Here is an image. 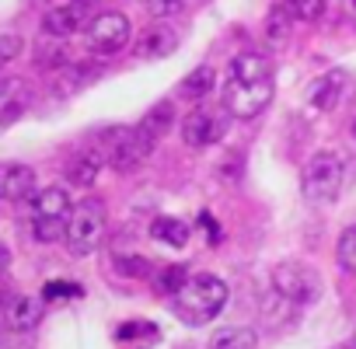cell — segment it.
<instances>
[{"mask_svg":"<svg viewBox=\"0 0 356 349\" xmlns=\"http://www.w3.org/2000/svg\"><path fill=\"white\" fill-rule=\"evenodd\" d=\"M273 102V67L262 53H238L227 67L220 105L234 119H255Z\"/></svg>","mask_w":356,"mask_h":349,"instance_id":"6da1fadb","label":"cell"},{"mask_svg":"<svg viewBox=\"0 0 356 349\" xmlns=\"http://www.w3.org/2000/svg\"><path fill=\"white\" fill-rule=\"evenodd\" d=\"M227 297H231V286L220 276L189 273L186 283L171 293V311L186 325L200 328V325H210L213 318H220V311L227 307Z\"/></svg>","mask_w":356,"mask_h":349,"instance_id":"7a4b0ae2","label":"cell"},{"mask_svg":"<svg viewBox=\"0 0 356 349\" xmlns=\"http://www.w3.org/2000/svg\"><path fill=\"white\" fill-rule=\"evenodd\" d=\"M105 224H108V220H105V203H102V200H84V203H77V206L70 210V217H67V234H63L67 252L77 255V259L98 252V245L105 241Z\"/></svg>","mask_w":356,"mask_h":349,"instance_id":"3957f363","label":"cell"},{"mask_svg":"<svg viewBox=\"0 0 356 349\" xmlns=\"http://www.w3.org/2000/svg\"><path fill=\"white\" fill-rule=\"evenodd\" d=\"M342 189V157L339 150H318L307 157L304 164V179H300V193L307 203L325 206L339 196Z\"/></svg>","mask_w":356,"mask_h":349,"instance_id":"277c9868","label":"cell"},{"mask_svg":"<svg viewBox=\"0 0 356 349\" xmlns=\"http://www.w3.org/2000/svg\"><path fill=\"white\" fill-rule=\"evenodd\" d=\"M150 154H154V143L136 126H112L102 133V157L108 168H115L122 174L136 171Z\"/></svg>","mask_w":356,"mask_h":349,"instance_id":"5b68a950","label":"cell"},{"mask_svg":"<svg viewBox=\"0 0 356 349\" xmlns=\"http://www.w3.org/2000/svg\"><path fill=\"white\" fill-rule=\"evenodd\" d=\"M273 290L290 304H314L321 297V276L307 262H280L273 269Z\"/></svg>","mask_w":356,"mask_h":349,"instance_id":"8992f818","label":"cell"},{"mask_svg":"<svg viewBox=\"0 0 356 349\" xmlns=\"http://www.w3.org/2000/svg\"><path fill=\"white\" fill-rule=\"evenodd\" d=\"M84 42L95 56H115L126 49L129 42V22L119 11H98L88 29H84Z\"/></svg>","mask_w":356,"mask_h":349,"instance_id":"52a82bcc","label":"cell"},{"mask_svg":"<svg viewBox=\"0 0 356 349\" xmlns=\"http://www.w3.org/2000/svg\"><path fill=\"white\" fill-rule=\"evenodd\" d=\"M227 119L231 115H227L224 105L220 108H196L182 122V140L189 147H213L227 136Z\"/></svg>","mask_w":356,"mask_h":349,"instance_id":"ba28073f","label":"cell"},{"mask_svg":"<svg viewBox=\"0 0 356 349\" xmlns=\"http://www.w3.org/2000/svg\"><path fill=\"white\" fill-rule=\"evenodd\" d=\"M325 15V0H273L269 39H283L293 25H311Z\"/></svg>","mask_w":356,"mask_h":349,"instance_id":"9c48e42d","label":"cell"},{"mask_svg":"<svg viewBox=\"0 0 356 349\" xmlns=\"http://www.w3.org/2000/svg\"><path fill=\"white\" fill-rule=\"evenodd\" d=\"M178 49V32L164 22H154L150 29H143L136 39H133V56L150 63V60H164Z\"/></svg>","mask_w":356,"mask_h":349,"instance_id":"30bf717a","label":"cell"},{"mask_svg":"<svg viewBox=\"0 0 356 349\" xmlns=\"http://www.w3.org/2000/svg\"><path fill=\"white\" fill-rule=\"evenodd\" d=\"M70 196H67V189H60V186H46V189H35L32 196H29V213H32V224L35 220H49V224H67V217H70Z\"/></svg>","mask_w":356,"mask_h":349,"instance_id":"8fae6325","label":"cell"},{"mask_svg":"<svg viewBox=\"0 0 356 349\" xmlns=\"http://www.w3.org/2000/svg\"><path fill=\"white\" fill-rule=\"evenodd\" d=\"M91 11H95V8L81 4V0H70V4H63V8H49V11H46L42 29H46V35H53V39H67V35L88 29V22H91L88 15H91Z\"/></svg>","mask_w":356,"mask_h":349,"instance_id":"7c38bea8","label":"cell"},{"mask_svg":"<svg viewBox=\"0 0 356 349\" xmlns=\"http://www.w3.org/2000/svg\"><path fill=\"white\" fill-rule=\"evenodd\" d=\"M35 193V171L22 161H0V203H22Z\"/></svg>","mask_w":356,"mask_h":349,"instance_id":"4fadbf2b","label":"cell"},{"mask_svg":"<svg viewBox=\"0 0 356 349\" xmlns=\"http://www.w3.org/2000/svg\"><path fill=\"white\" fill-rule=\"evenodd\" d=\"M32 105V88L22 77H4L0 81V129L18 122Z\"/></svg>","mask_w":356,"mask_h":349,"instance_id":"5bb4252c","label":"cell"},{"mask_svg":"<svg viewBox=\"0 0 356 349\" xmlns=\"http://www.w3.org/2000/svg\"><path fill=\"white\" fill-rule=\"evenodd\" d=\"M342 88H346V74L342 70H332L325 77H318L311 88H307V108L314 112H332L342 98Z\"/></svg>","mask_w":356,"mask_h":349,"instance_id":"9a60e30c","label":"cell"},{"mask_svg":"<svg viewBox=\"0 0 356 349\" xmlns=\"http://www.w3.org/2000/svg\"><path fill=\"white\" fill-rule=\"evenodd\" d=\"M42 314H46V300H42V297H29V293H18V297L4 307V318H8V325H11L15 332L35 328V325L42 321Z\"/></svg>","mask_w":356,"mask_h":349,"instance_id":"2e32d148","label":"cell"},{"mask_svg":"<svg viewBox=\"0 0 356 349\" xmlns=\"http://www.w3.org/2000/svg\"><path fill=\"white\" fill-rule=\"evenodd\" d=\"M171 126H175V105H171V102H157V105H150V108L143 112V119L136 122V129H140L154 147L171 133Z\"/></svg>","mask_w":356,"mask_h":349,"instance_id":"e0dca14e","label":"cell"},{"mask_svg":"<svg viewBox=\"0 0 356 349\" xmlns=\"http://www.w3.org/2000/svg\"><path fill=\"white\" fill-rule=\"evenodd\" d=\"M102 164H105L102 150H77V154L67 161V182L84 186V189H88V186H95V182H98Z\"/></svg>","mask_w":356,"mask_h":349,"instance_id":"ac0fdd59","label":"cell"},{"mask_svg":"<svg viewBox=\"0 0 356 349\" xmlns=\"http://www.w3.org/2000/svg\"><path fill=\"white\" fill-rule=\"evenodd\" d=\"M213 88H217V74H213V67H210V63H203V67L189 70V77H186L182 84H178L182 98H186V102H193V105L207 102V98L213 95Z\"/></svg>","mask_w":356,"mask_h":349,"instance_id":"d6986e66","label":"cell"},{"mask_svg":"<svg viewBox=\"0 0 356 349\" xmlns=\"http://www.w3.org/2000/svg\"><path fill=\"white\" fill-rule=\"evenodd\" d=\"M150 238L161 241V245H171V248H182L189 241V224L178 220V217H157L150 224Z\"/></svg>","mask_w":356,"mask_h":349,"instance_id":"ffe728a7","label":"cell"},{"mask_svg":"<svg viewBox=\"0 0 356 349\" xmlns=\"http://www.w3.org/2000/svg\"><path fill=\"white\" fill-rule=\"evenodd\" d=\"M210 349H259V339H255L252 328L231 325V328H217V332H213Z\"/></svg>","mask_w":356,"mask_h":349,"instance_id":"44dd1931","label":"cell"},{"mask_svg":"<svg viewBox=\"0 0 356 349\" xmlns=\"http://www.w3.org/2000/svg\"><path fill=\"white\" fill-rule=\"evenodd\" d=\"M335 259H339V266H342L346 273H356V224L342 231L339 248H335Z\"/></svg>","mask_w":356,"mask_h":349,"instance_id":"7402d4cb","label":"cell"},{"mask_svg":"<svg viewBox=\"0 0 356 349\" xmlns=\"http://www.w3.org/2000/svg\"><path fill=\"white\" fill-rule=\"evenodd\" d=\"M186 276H189V273H186L182 266H161V273L154 276V286H157V293H168V297H171L178 286L186 283Z\"/></svg>","mask_w":356,"mask_h":349,"instance_id":"603a6c76","label":"cell"},{"mask_svg":"<svg viewBox=\"0 0 356 349\" xmlns=\"http://www.w3.org/2000/svg\"><path fill=\"white\" fill-rule=\"evenodd\" d=\"M112 262H115V273H122V276H133V279H143L147 273H150V262L143 259V255H112Z\"/></svg>","mask_w":356,"mask_h":349,"instance_id":"cb8c5ba5","label":"cell"},{"mask_svg":"<svg viewBox=\"0 0 356 349\" xmlns=\"http://www.w3.org/2000/svg\"><path fill=\"white\" fill-rule=\"evenodd\" d=\"M143 8H147L150 18L168 22V18H178V15L186 11V0H143Z\"/></svg>","mask_w":356,"mask_h":349,"instance_id":"d4e9b609","label":"cell"},{"mask_svg":"<svg viewBox=\"0 0 356 349\" xmlns=\"http://www.w3.org/2000/svg\"><path fill=\"white\" fill-rule=\"evenodd\" d=\"M39 63H42V67H49V70L63 67V63H67V49H63V42L49 35V39L39 46Z\"/></svg>","mask_w":356,"mask_h":349,"instance_id":"484cf974","label":"cell"},{"mask_svg":"<svg viewBox=\"0 0 356 349\" xmlns=\"http://www.w3.org/2000/svg\"><path fill=\"white\" fill-rule=\"evenodd\" d=\"M81 283H70V279H49L42 286V300H70V297H81Z\"/></svg>","mask_w":356,"mask_h":349,"instance_id":"4316f807","label":"cell"},{"mask_svg":"<svg viewBox=\"0 0 356 349\" xmlns=\"http://www.w3.org/2000/svg\"><path fill=\"white\" fill-rule=\"evenodd\" d=\"M157 328L150 325V321H143V318H136V321H129V325H122L119 332H115V339H143V335H154Z\"/></svg>","mask_w":356,"mask_h":349,"instance_id":"83f0119b","label":"cell"},{"mask_svg":"<svg viewBox=\"0 0 356 349\" xmlns=\"http://www.w3.org/2000/svg\"><path fill=\"white\" fill-rule=\"evenodd\" d=\"M18 53H22V39L18 35H0V70H4Z\"/></svg>","mask_w":356,"mask_h":349,"instance_id":"f1b7e54d","label":"cell"},{"mask_svg":"<svg viewBox=\"0 0 356 349\" xmlns=\"http://www.w3.org/2000/svg\"><path fill=\"white\" fill-rule=\"evenodd\" d=\"M8 266H11V252H8V245H4V241H0V273H4Z\"/></svg>","mask_w":356,"mask_h":349,"instance_id":"f546056e","label":"cell"},{"mask_svg":"<svg viewBox=\"0 0 356 349\" xmlns=\"http://www.w3.org/2000/svg\"><path fill=\"white\" fill-rule=\"evenodd\" d=\"M11 300H15V297H11V293H8V290H4V286H0V311H4V307H8V304H11Z\"/></svg>","mask_w":356,"mask_h":349,"instance_id":"4dcf8cb0","label":"cell"},{"mask_svg":"<svg viewBox=\"0 0 356 349\" xmlns=\"http://www.w3.org/2000/svg\"><path fill=\"white\" fill-rule=\"evenodd\" d=\"M346 11H349V18H353V25H356V0H346Z\"/></svg>","mask_w":356,"mask_h":349,"instance_id":"1f68e13d","label":"cell"},{"mask_svg":"<svg viewBox=\"0 0 356 349\" xmlns=\"http://www.w3.org/2000/svg\"><path fill=\"white\" fill-rule=\"evenodd\" d=\"M81 4H88V8H98V4H102V0H81Z\"/></svg>","mask_w":356,"mask_h":349,"instance_id":"d6a6232c","label":"cell"},{"mask_svg":"<svg viewBox=\"0 0 356 349\" xmlns=\"http://www.w3.org/2000/svg\"><path fill=\"white\" fill-rule=\"evenodd\" d=\"M353 136H356V122H353Z\"/></svg>","mask_w":356,"mask_h":349,"instance_id":"836d02e7","label":"cell"},{"mask_svg":"<svg viewBox=\"0 0 356 349\" xmlns=\"http://www.w3.org/2000/svg\"><path fill=\"white\" fill-rule=\"evenodd\" d=\"M353 349H356V339H353Z\"/></svg>","mask_w":356,"mask_h":349,"instance_id":"e575fe53","label":"cell"}]
</instances>
